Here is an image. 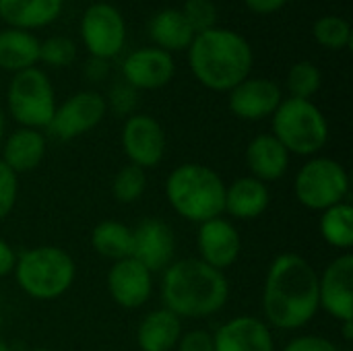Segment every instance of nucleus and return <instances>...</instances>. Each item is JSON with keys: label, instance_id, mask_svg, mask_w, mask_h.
Listing matches in <instances>:
<instances>
[{"label": "nucleus", "instance_id": "40", "mask_svg": "<svg viewBox=\"0 0 353 351\" xmlns=\"http://www.w3.org/2000/svg\"><path fill=\"white\" fill-rule=\"evenodd\" d=\"M343 325V337L345 341H352L353 339V323H341Z\"/></svg>", "mask_w": 353, "mask_h": 351}, {"label": "nucleus", "instance_id": "21", "mask_svg": "<svg viewBox=\"0 0 353 351\" xmlns=\"http://www.w3.org/2000/svg\"><path fill=\"white\" fill-rule=\"evenodd\" d=\"M46 134L35 128H17L2 141V161L19 176L33 172L46 157Z\"/></svg>", "mask_w": 353, "mask_h": 351}, {"label": "nucleus", "instance_id": "30", "mask_svg": "<svg viewBox=\"0 0 353 351\" xmlns=\"http://www.w3.org/2000/svg\"><path fill=\"white\" fill-rule=\"evenodd\" d=\"M145 188H147L145 170H141V168H137L132 163L122 166L116 172L114 182H112V194L122 205H130V203L139 201L143 197Z\"/></svg>", "mask_w": 353, "mask_h": 351}, {"label": "nucleus", "instance_id": "22", "mask_svg": "<svg viewBox=\"0 0 353 351\" xmlns=\"http://www.w3.org/2000/svg\"><path fill=\"white\" fill-rule=\"evenodd\" d=\"M64 0H0V19L23 31L48 27L62 12Z\"/></svg>", "mask_w": 353, "mask_h": 351}, {"label": "nucleus", "instance_id": "13", "mask_svg": "<svg viewBox=\"0 0 353 351\" xmlns=\"http://www.w3.org/2000/svg\"><path fill=\"white\" fill-rule=\"evenodd\" d=\"M176 254L174 230L157 217L143 219L132 230V259L151 273H163Z\"/></svg>", "mask_w": 353, "mask_h": 351}, {"label": "nucleus", "instance_id": "36", "mask_svg": "<svg viewBox=\"0 0 353 351\" xmlns=\"http://www.w3.org/2000/svg\"><path fill=\"white\" fill-rule=\"evenodd\" d=\"M283 351H341L331 339L319 335H298L294 337Z\"/></svg>", "mask_w": 353, "mask_h": 351}, {"label": "nucleus", "instance_id": "11", "mask_svg": "<svg viewBox=\"0 0 353 351\" xmlns=\"http://www.w3.org/2000/svg\"><path fill=\"white\" fill-rule=\"evenodd\" d=\"M122 149L128 161L141 170L161 163L168 147L163 126L149 114H132L122 126Z\"/></svg>", "mask_w": 353, "mask_h": 351}, {"label": "nucleus", "instance_id": "26", "mask_svg": "<svg viewBox=\"0 0 353 351\" xmlns=\"http://www.w3.org/2000/svg\"><path fill=\"white\" fill-rule=\"evenodd\" d=\"M93 250L110 261H122L132 257V230L120 221H101L91 234Z\"/></svg>", "mask_w": 353, "mask_h": 351}, {"label": "nucleus", "instance_id": "8", "mask_svg": "<svg viewBox=\"0 0 353 351\" xmlns=\"http://www.w3.org/2000/svg\"><path fill=\"white\" fill-rule=\"evenodd\" d=\"M294 194L310 211H325L345 203L350 194L347 170L331 157H312L296 174Z\"/></svg>", "mask_w": 353, "mask_h": 351}, {"label": "nucleus", "instance_id": "3", "mask_svg": "<svg viewBox=\"0 0 353 351\" xmlns=\"http://www.w3.org/2000/svg\"><path fill=\"white\" fill-rule=\"evenodd\" d=\"M230 298V283L201 259L174 261L161 279L163 308L178 319H207L217 314Z\"/></svg>", "mask_w": 353, "mask_h": 351}, {"label": "nucleus", "instance_id": "32", "mask_svg": "<svg viewBox=\"0 0 353 351\" xmlns=\"http://www.w3.org/2000/svg\"><path fill=\"white\" fill-rule=\"evenodd\" d=\"M180 10L192 27L194 35L217 27V6L213 0H186Z\"/></svg>", "mask_w": 353, "mask_h": 351}, {"label": "nucleus", "instance_id": "10", "mask_svg": "<svg viewBox=\"0 0 353 351\" xmlns=\"http://www.w3.org/2000/svg\"><path fill=\"white\" fill-rule=\"evenodd\" d=\"M105 112L108 103L101 93L79 91L56 106L52 122L46 130L58 141H70L93 130L103 120Z\"/></svg>", "mask_w": 353, "mask_h": 351}, {"label": "nucleus", "instance_id": "1", "mask_svg": "<svg viewBox=\"0 0 353 351\" xmlns=\"http://www.w3.org/2000/svg\"><path fill=\"white\" fill-rule=\"evenodd\" d=\"M321 310L319 273L296 252H283L269 265L263 285V314L269 327L298 331Z\"/></svg>", "mask_w": 353, "mask_h": 351}, {"label": "nucleus", "instance_id": "38", "mask_svg": "<svg viewBox=\"0 0 353 351\" xmlns=\"http://www.w3.org/2000/svg\"><path fill=\"white\" fill-rule=\"evenodd\" d=\"M17 265V254L12 250V246L4 240H0V279L10 275L14 271Z\"/></svg>", "mask_w": 353, "mask_h": 351}, {"label": "nucleus", "instance_id": "12", "mask_svg": "<svg viewBox=\"0 0 353 351\" xmlns=\"http://www.w3.org/2000/svg\"><path fill=\"white\" fill-rule=\"evenodd\" d=\"M319 304L339 323H353V257L339 254L319 275Z\"/></svg>", "mask_w": 353, "mask_h": 351}, {"label": "nucleus", "instance_id": "6", "mask_svg": "<svg viewBox=\"0 0 353 351\" xmlns=\"http://www.w3.org/2000/svg\"><path fill=\"white\" fill-rule=\"evenodd\" d=\"M273 137L292 155L316 157L329 141V122L312 99L283 97L271 116Z\"/></svg>", "mask_w": 353, "mask_h": 351}, {"label": "nucleus", "instance_id": "19", "mask_svg": "<svg viewBox=\"0 0 353 351\" xmlns=\"http://www.w3.org/2000/svg\"><path fill=\"white\" fill-rule=\"evenodd\" d=\"M271 205V190L269 184L244 176L234 180L230 186H225V203L223 213H230L234 219L250 221L261 217Z\"/></svg>", "mask_w": 353, "mask_h": 351}, {"label": "nucleus", "instance_id": "34", "mask_svg": "<svg viewBox=\"0 0 353 351\" xmlns=\"http://www.w3.org/2000/svg\"><path fill=\"white\" fill-rule=\"evenodd\" d=\"M137 99H139V91L132 89L128 83H118L112 87L110 91V99L105 101L108 106H112V110L116 114H130L137 108Z\"/></svg>", "mask_w": 353, "mask_h": 351}, {"label": "nucleus", "instance_id": "37", "mask_svg": "<svg viewBox=\"0 0 353 351\" xmlns=\"http://www.w3.org/2000/svg\"><path fill=\"white\" fill-rule=\"evenodd\" d=\"M290 0H244L246 8L252 10L254 14H273L281 10Z\"/></svg>", "mask_w": 353, "mask_h": 351}, {"label": "nucleus", "instance_id": "29", "mask_svg": "<svg viewBox=\"0 0 353 351\" xmlns=\"http://www.w3.org/2000/svg\"><path fill=\"white\" fill-rule=\"evenodd\" d=\"M323 85V72L321 68L310 60L296 62L285 79V87L290 91V97L296 99H312Z\"/></svg>", "mask_w": 353, "mask_h": 351}, {"label": "nucleus", "instance_id": "17", "mask_svg": "<svg viewBox=\"0 0 353 351\" xmlns=\"http://www.w3.org/2000/svg\"><path fill=\"white\" fill-rule=\"evenodd\" d=\"M108 292L118 306L126 310L141 308L153 294V273L132 257L116 261L108 273Z\"/></svg>", "mask_w": 353, "mask_h": 351}, {"label": "nucleus", "instance_id": "35", "mask_svg": "<svg viewBox=\"0 0 353 351\" xmlns=\"http://www.w3.org/2000/svg\"><path fill=\"white\" fill-rule=\"evenodd\" d=\"M176 348L178 351H215L213 333H209L205 329H194V331L182 333Z\"/></svg>", "mask_w": 353, "mask_h": 351}, {"label": "nucleus", "instance_id": "15", "mask_svg": "<svg viewBox=\"0 0 353 351\" xmlns=\"http://www.w3.org/2000/svg\"><path fill=\"white\" fill-rule=\"evenodd\" d=\"M176 74V64L172 54L147 46L130 52L122 62V77L137 91H153L165 87Z\"/></svg>", "mask_w": 353, "mask_h": 351}, {"label": "nucleus", "instance_id": "27", "mask_svg": "<svg viewBox=\"0 0 353 351\" xmlns=\"http://www.w3.org/2000/svg\"><path fill=\"white\" fill-rule=\"evenodd\" d=\"M319 230L323 240L337 248V250H350L353 246V209L352 205L339 203L335 207H329L323 211Z\"/></svg>", "mask_w": 353, "mask_h": 351}, {"label": "nucleus", "instance_id": "45", "mask_svg": "<svg viewBox=\"0 0 353 351\" xmlns=\"http://www.w3.org/2000/svg\"><path fill=\"white\" fill-rule=\"evenodd\" d=\"M329 2H331V0H329Z\"/></svg>", "mask_w": 353, "mask_h": 351}, {"label": "nucleus", "instance_id": "31", "mask_svg": "<svg viewBox=\"0 0 353 351\" xmlns=\"http://www.w3.org/2000/svg\"><path fill=\"white\" fill-rule=\"evenodd\" d=\"M74 56H77V46L70 37L54 35L39 43V62L48 66L64 68L74 60Z\"/></svg>", "mask_w": 353, "mask_h": 351}, {"label": "nucleus", "instance_id": "7", "mask_svg": "<svg viewBox=\"0 0 353 351\" xmlns=\"http://www.w3.org/2000/svg\"><path fill=\"white\" fill-rule=\"evenodd\" d=\"M6 106L23 128H48L56 112V93L50 77L37 66L14 72L6 91Z\"/></svg>", "mask_w": 353, "mask_h": 351}, {"label": "nucleus", "instance_id": "4", "mask_svg": "<svg viewBox=\"0 0 353 351\" xmlns=\"http://www.w3.org/2000/svg\"><path fill=\"white\" fill-rule=\"evenodd\" d=\"M165 199L170 207L192 223H205L221 217L225 203V182L203 163H182L165 180Z\"/></svg>", "mask_w": 353, "mask_h": 351}, {"label": "nucleus", "instance_id": "20", "mask_svg": "<svg viewBox=\"0 0 353 351\" xmlns=\"http://www.w3.org/2000/svg\"><path fill=\"white\" fill-rule=\"evenodd\" d=\"M246 166L252 178L269 184L285 176L290 153L273 134H259L246 147Z\"/></svg>", "mask_w": 353, "mask_h": 351}, {"label": "nucleus", "instance_id": "9", "mask_svg": "<svg viewBox=\"0 0 353 351\" xmlns=\"http://www.w3.org/2000/svg\"><path fill=\"white\" fill-rule=\"evenodd\" d=\"M81 39L91 58L108 62L118 56L126 41V21L122 12L108 2L87 6L81 17Z\"/></svg>", "mask_w": 353, "mask_h": 351}, {"label": "nucleus", "instance_id": "25", "mask_svg": "<svg viewBox=\"0 0 353 351\" xmlns=\"http://www.w3.org/2000/svg\"><path fill=\"white\" fill-rule=\"evenodd\" d=\"M39 39L31 31L6 27L0 31V68L21 72L39 62Z\"/></svg>", "mask_w": 353, "mask_h": 351}, {"label": "nucleus", "instance_id": "41", "mask_svg": "<svg viewBox=\"0 0 353 351\" xmlns=\"http://www.w3.org/2000/svg\"><path fill=\"white\" fill-rule=\"evenodd\" d=\"M2 141H4V112L0 108V147H2Z\"/></svg>", "mask_w": 353, "mask_h": 351}, {"label": "nucleus", "instance_id": "28", "mask_svg": "<svg viewBox=\"0 0 353 351\" xmlns=\"http://www.w3.org/2000/svg\"><path fill=\"white\" fill-rule=\"evenodd\" d=\"M312 35L319 46L333 50V52L347 50L353 39L350 21L339 14H325L316 19L312 25Z\"/></svg>", "mask_w": 353, "mask_h": 351}, {"label": "nucleus", "instance_id": "42", "mask_svg": "<svg viewBox=\"0 0 353 351\" xmlns=\"http://www.w3.org/2000/svg\"><path fill=\"white\" fill-rule=\"evenodd\" d=\"M0 351H10V348L6 345V341L2 337H0Z\"/></svg>", "mask_w": 353, "mask_h": 351}, {"label": "nucleus", "instance_id": "24", "mask_svg": "<svg viewBox=\"0 0 353 351\" xmlns=\"http://www.w3.org/2000/svg\"><path fill=\"white\" fill-rule=\"evenodd\" d=\"M149 37L155 48L172 54L188 50L194 39V31L180 8H161L149 21Z\"/></svg>", "mask_w": 353, "mask_h": 351}, {"label": "nucleus", "instance_id": "2", "mask_svg": "<svg viewBox=\"0 0 353 351\" xmlns=\"http://www.w3.org/2000/svg\"><path fill=\"white\" fill-rule=\"evenodd\" d=\"M188 64L201 85L211 91L230 93L250 77L254 52L238 31L213 27L194 35L188 48Z\"/></svg>", "mask_w": 353, "mask_h": 351}, {"label": "nucleus", "instance_id": "5", "mask_svg": "<svg viewBox=\"0 0 353 351\" xmlns=\"http://www.w3.org/2000/svg\"><path fill=\"white\" fill-rule=\"evenodd\" d=\"M17 285L33 300H56L64 296L77 277L72 257L58 246H35L17 257L12 271Z\"/></svg>", "mask_w": 353, "mask_h": 351}, {"label": "nucleus", "instance_id": "14", "mask_svg": "<svg viewBox=\"0 0 353 351\" xmlns=\"http://www.w3.org/2000/svg\"><path fill=\"white\" fill-rule=\"evenodd\" d=\"M283 101L281 87L265 77H248L230 91V112L240 120L259 122L271 118Z\"/></svg>", "mask_w": 353, "mask_h": 351}, {"label": "nucleus", "instance_id": "23", "mask_svg": "<svg viewBox=\"0 0 353 351\" xmlns=\"http://www.w3.org/2000/svg\"><path fill=\"white\" fill-rule=\"evenodd\" d=\"M182 337V319H178L168 308L149 312L139 329L137 343L141 351H172Z\"/></svg>", "mask_w": 353, "mask_h": 351}, {"label": "nucleus", "instance_id": "44", "mask_svg": "<svg viewBox=\"0 0 353 351\" xmlns=\"http://www.w3.org/2000/svg\"><path fill=\"white\" fill-rule=\"evenodd\" d=\"M0 327H2V312H0Z\"/></svg>", "mask_w": 353, "mask_h": 351}, {"label": "nucleus", "instance_id": "39", "mask_svg": "<svg viewBox=\"0 0 353 351\" xmlns=\"http://www.w3.org/2000/svg\"><path fill=\"white\" fill-rule=\"evenodd\" d=\"M85 72H87L89 79L99 81V79H103L108 74V62L105 60H99V58H91L87 62V66H85Z\"/></svg>", "mask_w": 353, "mask_h": 351}, {"label": "nucleus", "instance_id": "16", "mask_svg": "<svg viewBox=\"0 0 353 351\" xmlns=\"http://www.w3.org/2000/svg\"><path fill=\"white\" fill-rule=\"evenodd\" d=\"M196 250L203 263L217 271H225L240 259L242 238L232 221L215 217L199 225Z\"/></svg>", "mask_w": 353, "mask_h": 351}, {"label": "nucleus", "instance_id": "33", "mask_svg": "<svg viewBox=\"0 0 353 351\" xmlns=\"http://www.w3.org/2000/svg\"><path fill=\"white\" fill-rule=\"evenodd\" d=\"M19 197V176L0 159V221L10 215Z\"/></svg>", "mask_w": 353, "mask_h": 351}, {"label": "nucleus", "instance_id": "18", "mask_svg": "<svg viewBox=\"0 0 353 351\" xmlns=\"http://www.w3.org/2000/svg\"><path fill=\"white\" fill-rule=\"evenodd\" d=\"M215 351H275L271 327L256 317H236L213 333Z\"/></svg>", "mask_w": 353, "mask_h": 351}, {"label": "nucleus", "instance_id": "43", "mask_svg": "<svg viewBox=\"0 0 353 351\" xmlns=\"http://www.w3.org/2000/svg\"><path fill=\"white\" fill-rule=\"evenodd\" d=\"M31 351H52V350H48V348H37V350H31Z\"/></svg>", "mask_w": 353, "mask_h": 351}]
</instances>
